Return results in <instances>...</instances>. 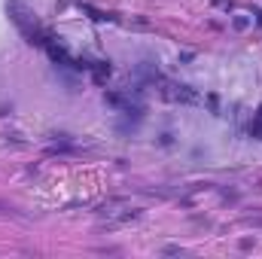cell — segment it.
Here are the masks:
<instances>
[{"label":"cell","instance_id":"7a4b0ae2","mask_svg":"<svg viewBox=\"0 0 262 259\" xmlns=\"http://www.w3.org/2000/svg\"><path fill=\"white\" fill-rule=\"evenodd\" d=\"M162 95L168 101H180V104H198V92H192L189 86H177V83H162Z\"/></svg>","mask_w":262,"mask_h":259},{"label":"cell","instance_id":"6da1fadb","mask_svg":"<svg viewBox=\"0 0 262 259\" xmlns=\"http://www.w3.org/2000/svg\"><path fill=\"white\" fill-rule=\"evenodd\" d=\"M107 217V226H119V223H131L138 220V210L122 205V201H110V205H104V210H101Z\"/></svg>","mask_w":262,"mask_h":259}]
</instances>
